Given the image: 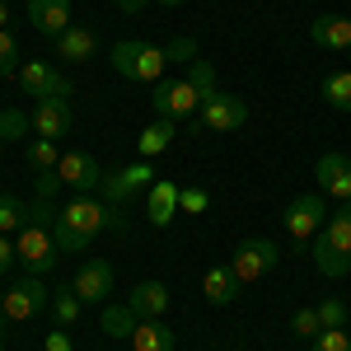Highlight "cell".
I'll return each instance as SVG.
<instances>
[{"label":"cell","mask_w":351,"mask_h":351,"mask_svg":"<svg viewBox=\"0 0 351 351\" xmlns=\"http://www.w3.org/2000/svg\"><path fill=\"white\" fill-rule=\"evenodd\" d=\"M108 230H127V216H122V206L94 202V197H75L52 220V239L61 253H80V248H89V239H99Z\"/></svg>","instance_id":"1"},{"label":"cell","mask_w":351,"mask_h":351,"mask_svg":"<svg viewBox=\"0 0 351 351\" xmlns=\"http://www.w3.org/2000/svg\"><path fill=\"white\" fill-rule=\"evenodd\" d=\"M202 104H206V94H202V89H197L188 75H183V80H169V75H164V80L155 84V94H150V108H155V117H169V122L197 117V112H202Z\"/></svg>","instance_id":"2"},{"label":"cell","mask_w":351,"mask_h":351,"mask_svg":"<svg viewBox=\"0 0 351 351\" xmlns=\"http://www.w3.org/2000/svg\"><path fill=\"white\" fill-rule=\"evenodd\" d=\"M14 253H19V267L28 276H43V271H52V263L61 258V248L52 239V225H38V220H28L24 230L14 234Z\"/></svg>","instance_id":"3"},{"label":"cell","mask_w":351,"mask_h":351,"mask_svg":"<svg viewBox=\"0 0 351 351\" xmlns=\"http://www.w3.org/2000/svg\"><path fill=\"white\" fill-rule=\"evenodd\" d=\"M276 258H281V248H276L271 239H243L225 267L234 271V281H239V286H253V281H263V276L276 267Z\"/></svg>","instance_id":"4"},{"label":"cell","mask_w":351,"mask_h":351,"mask_svg":"<svg viewBox=\"0 0 351 351\" xmlns=\"http://www.w3.org/2000/svg\"><path fill=\"white\" fill-rule=\"evenodd\" d=\"M47 304H52V291L43 286V276H19V281L5 291L0 314H5V319H14V324H24V319H38Z\"/></svg>","instance_id":"5"},{"label":"cell","mask_w":351,"mask_h":351,"mask_svg":"<svg viewBox=\"0 0 351 351\" xmlns=\"http://www.w3.org/2000/svg\"><path fill=\"white\" fill-rule=\"evenodd\" d=\"M14 80H19V89H24L28 99H38V104H43V99H71V80H66L56 66H47V61H24Z\"/></svg>","instance_id":"6"},{"label":"cell","mask_w":351,"mask_h":351,"mask_svg":"<svg viewBox=\"0 0 351 351\" xmlns=\"http://www.w3.org/2000/svg\"><path fill=\"white\" fill-rule=\"evenodd\" d=\"M286 234L295 243H314V234L324 230V220H328V211H324V197L319 192H304V197H295L291 206H286Z\"/></svg>","instance_id":"7"},{"label":"cell","mask_w":351,"mask_h":351,"mask_svg":"<svg viewBox=\"0 0 351 351\" xmlns=\"http://www.w3.org/2000/svg\"><path fill=\"white\" fill-rule=\"evenodd\" d=\"M243 122H248V104H243L239 94H211L206 104H202V112H197V127H206V132H239Z\"/></svg>","instance_id":"8"},{"label":"cell","mask_w":351,"mask_h":351,"mask_svg":"<svg viewBox=\"0 0 351 351\" xmlns=\"http://www.w3.org/2000/svg\"><path fill=\"white\" fill-rule=\"evenodd\" d=\"M56 173H61V183H66V188H75L80 197H94V192L104 188V178H108L89 150H66L61 164H56Z\"/></svg>","instance_id":"9"},{"label":"cell","mask_w":351,"mask_h":351,"mask_svg":"<svg viewBox=\"0 0 351 351\" xmlns=\"http://www.w3.org/2000/svg\"><path fill=\"white\" fill-rule=\"evenodd\" d=\"M150 183H155V169H150V160H141V164H127V169L108 173L99 192H104V202L122 206V202H132L136 192H150Z\"/></svg>","instance_id":"10"},{"label":"cell","mask_w":351,"mask_h":351,"mask_svg":"<svg viewBox=\"0 0 351 351\" xmlns=\"http://www.w3.org/2000/svg\"><path fill=\"white\" fill-rule=\"evenodd\" d=\"M314 178H319V188L332 192L337 202H351V155H342V150H328L324 160L314 164Z\"/></svg>","instance_id":"11"},{"label":"cell","mask_w":351,"mask_h":351,"mask_svg":"<svg viewBox=\"0 0 351 351\" xmlns=\"http://www.w3.org/2000/svg\"><path fill=\"white\" fill-rule=\"evenodd\" d=\"M75 295L84 300V304H104L112 291V263H104V258H94V263H84L80 271H75Z\"/></svg>","instance_id":"12"},{"label":"cell","mask_w":351,"mask_h":351,"mask_svg":"<svg viewBox=\"0 0 351 351\" xmlns=\"http://www.w3.org/2000/svg\"><path fill=\"white\" fill-rule=\"evenodd\" d=\"M178 183H173V178H155V183H150V192H145V216H150V225H155V230H164V225H169V220L178 216Z\"/></svg>","instance_id":"13"},{"label":"cell","mask_w":351,"mask_h":351,"mask_svg":"<svg viewBox=\"0 0 351 351\" xmlns=\"http://www.w3.org/2000/svg\"><path fill=\"white\" fill-rule=\"evenodd\" d=\"M28 24L47 38H61L71 28V0H28Z\"/></svg>","instance_id":"14"},{"label":"cell","mask_w":351,"mask_h":351,"mask_svg":"<svg viewBox=\"0 0 351 351\" xmlns=\"http://www.w3.org/2000/svg\"><path fill=\"white\" fill-rule=\"evenodd\" d=\"M33 132L43 136V141H61V136L71 132V108H66V99H43V104L33 108Z\"/></svg>","instance_id":"15"},{"label":"cell","mask_w":351,"mask_h":351,"mask_svg":"<svg viewBox=\"0 0 351 351\" xmlns=\"http://www.w3.org/2000/svg\"><path fill=\"white\" fill-rule=\"evenodd\" d=\"M309 38H314V47L347 52L351 47V19H342V14H319V19L309 24Z\"/></svg>","instance_id":"16"},{"label":"cell","mask_w":351,"mask_h":351,"mask_svg":"<svg viewBox=\"0 0 351 351\" xmlns=\"http://www.w3.org/2000/svg\"><path fill=\"white\" fill-rule=\"evenodd\" d=\"M169 300L173 295H169L164 281H141L132 295H127V304H132L141 319H164V314H169Z\"/></svg>","instance_id":"17"},{"label":"cell","mask_w":351,"mask_h":351,"mask_svg":"<svg viewBox=\"0 0 351 351\" xmlns=\"http://www.w3.org/2000/svg\"><path fill=\"white\" fill-rule=\"evenodd\" d=\"M127 342H132V351H173L178 347L173 342V328L164 324V319H141Z\"/></svg>","instance_id":"18"},{"label":"cell","mask_w":351,"mask_h":351,"mask_svg":"<svg viewBox=\"0 0 351 351\" xmlns=\"http://www.w3.org/2000/svg\"><path fill=\"white\" fill-rule=\"evenodd\" d=\"M202 295H206V304H216V309L234 304V300H239V281H234V271H230V267H211L206 276H202Z\"/></svg>","instance_id":"19"},{"label":"cell","mask_w":351,"mask_h":351,"mask_svg":"<svg viewBox=\"0 0 351 351\" xmlns=\"http://www.w3.org/2000/svg\"><path fill=\"white\" fill-rule=\"evenodd\" d=\"M94 47H99V43H94V33H89V28H66V33L56 38V56H61V61H71V66H75V61H89Z\"/></svg>","instance_id":"20"},{"label":"cell","mask_w":351,"mask_h":351,"mask_svg":"<svg viewBox=\"0 0 351 351\" xmlns=\"http://www.w3.org/2000/svg\"><path fill=\"white\" fill-rule=\"evenodd\" d=\"M169 141H173V122L169 117H155L145 132L136 136V150H141V160H155V155L169 150Z\"/></svg>","instance_id":"21"},{"label":"cell","mask_w":351,"mask_h":351,"mask_svg":"<svg viewBox=\"0 0 351 351\" xmlns=\"http://www.w3.org/2000/svg\"><path fill=\"white\" fill-rule=\"evenodd\" d=\"M319 239H328L337 253H351V202H342V206H337V211L324 220Z\"/></svg>","instance_id":"22"},{"label":"cell","mask_w":351,"mask_h":351,"mask_svg":"<svg viewBox=\"0 0 351 351\" xmlns=\"http://www.w3.org/2000/svg\"><path fill=\"white\" fill-rule=\"evenodd\" d=\"M136 324H141V314H136L132 304H108V309H104V319H99V328L108 332L112 342L132 337V332H136Z\"/></svg>","instance_id":"23"},{"label":"cell","mask_w":351,"mask_h":351,"mask_svg":"<svg viewBox=\"0 0 351 351\" xmlns=\"http://www.w3.org/2000/svg\"><path fill=\"white\" fill-rule=\"evenodd\" d=\"M314 267L337 281V276H347V271H351V253H337L328 239H319V234H314Z\"/></svg>","instance_id":"24"},{"label":"cell","mask_w":351,"mask_h":351,"mask_svg":"<svg viewBox=\"0 0 351 351\" xmlns=\"http://www.w3.org/2000/svg\"><path fill=\"white\" fill-rule=\"evenodd\" d=\"M164 66H169V52L160 43H141V61H136V80H150L160 84L164 80Z\"/></svg>","instance_id":"25"},{"label":"cell","mask_w":351,"mask_h":351,"mask_svg":"<svg viewBox=\"0 0 351 351\" xmlns=\"http://www.w3.org/2000/svg\"><path fill=\"white\" fill-rule=\"evenodd\" d=\"M80 304H84V300L75 295V286H56V291H52V319H56V328H75Z\"/></svg>","instance_id":"26"},{"label":"cell","mask_w":351,"mask_h":351,"mask_svg":"<svg viewBox=\"0 0 351 351\" xmlns=\"http://www.w3.org/2000/svg\"><path fill=\"white\" fill-rule=\"evenodd\" d=\"M28 225V202L14 192H0V234H19Z\"/></svg>","instance_id":"27"},{"label":"cell","mask_w":351,"mask_h":351,"mask_svg":"<svg viewBox=\"0 0 351 351\" xmlns=\"http://www.w3.org/2000/svg\"><path fill=\"white\" fill-rule=\"evenodd\" d=\"M136 61H141V38H122V43L112 47V71H117L122 80H136Z\"/></svg>","instance_id":"28"},{"label":"cell","mask_w":351,"mask_h":351,"mask_svg":"<svg viewBox=\"0 0 351 351\" xmlns=\"http://www.w3.org/2000/svg\"><path fill=\"white\" fill-rule=\"evenodd\" d=\"M324 99H328L337 112H351V71L328 75V80H324Z\"/></svg>","instance_id":"29"},{"label":"cell","mask_w":351,"mask_h":351,"mask_svg":"<svg viewBox=\"0 0 351 351\" xmlns=\"http://www.w3.org/2000/svg\"><path fill=\"white\" fill-rule=\"evenodd\" d=\"M28 164L38 169V173H47V169H56L61 164V150H56V141H28Z\"/></svg>","instance_id":"30"},{"label":"cell","mask_w":351,"mask_h":351,"mask_svg":"<svg viewBox=\"0 0 351 351\" xmlns=\"http://www.w3.org/2000/svg\"><path fill=\"white\" fill-rule=\"evenodd\" d=\"M19 43H14V33H5L0 28V80H10V75H19Z\"/></svg>","instance_id":"31"},{"label":"cell","mask_w":351,"mask_h":351,"mask_svg":"<svg viewBox=\"0 0 351 351\" xmlns=\"http://www.w3.org/2000/svg\"><path fill=\"white\" fill-rule=\"evenodd\" d=\"M28 127H33V117H24L19 108H0V136L5 141H24Z\"/></svg>","instance_id":"32"},{"label":"cell","mask_w":351,"mask_h":351,"mask_svg":"<svg viewBox=\"0 0 351 351\" xmlns=\"http://www.w3.org/2000/svg\"><path fill=\"white\" fill-rule=\"evenodd\" d=\"M188 80L197 84V89H202V94H206V99H211V94H216V66H211V61H202V56H197V61H188Z\"/></svg>","instance_id":"33"},{"label":"cell","mask_w":351,"mask_h":351,"mask_svg":"<svg viewBox=\"0 0 351 351\" xmlns=\"http://www.w3.org/2000/svg\"><path fill=\"white\" fill-rule=\"evenodd\" d=\"M314 309H319V324L324 328H347V304H342V300L332 295V300H319V304H314Z\"/></svg>","instance_id":"34"},{"label":"cell","mask_w":351,"mask_h":351,"mask_svg":"<svg viewBox=\"0 0 351 351\" xmlns=\"http://www.w3.org/2000/svg\"><path fill=\"white\" fill-rule=\"evenodd\" d=\"M314 351H351V337L342 328H319L314 332Z\"/></svg>","instance_id":"35"},{"label":"cell","mask_w":351,"mask_h":351,"mask_svg":"<svg viewBox=\"0 0 351 351\" xmlns=\"http://www.w3.org/2000/svg\"><path fill=\"white\" fill-rule=\"evenodd\" d=\"M319 309H295V314H291V332H295V337H314V332H319Z\"/></svg>","instance_id":"36"},{"label":"cell","mask_w":351,"mask_h":351,"mask_svg":"<svg viewBox=\"0 0 351 351\" xmlns=\"http://www.w3.org/2000/svg\"><path fill=\"white\" fill-rule=\"evenodd\" d=\"M206 206H211V197H206L202 188H183V192H178V211H192V216H202Z\"/></svg>","instance_id":"37"},{"label":"cell","mask_w":351,"mask_h":351,"mask_svg":"<svg viewBox=\"0 0 351 351\" xmlns=\"http://www.w3.org/2000/svg\"><path fill=\"white\" fill-rule=\"evenodd\" d=\"M164 52H169V61H197V43L192 38H173V43H164Z\"/></svg>","instance_id":"38"},{"label":"cell","mask_w":351,"mask_h":351,"mask_svg":"<svg viewBox=\"0 0 351 351\" xmlns=\"http://www.w3.org/2000/svg\"><path fill=\"white\" fill-rule=\"evenodd\" d=\"M56 192H61V173H56V169H47V173H38V197H43V202H52Z\"/></svg>","instance_id":"39"},{"label":"cell","mask_w":351,"mask_h":351,"mask_svg":"<svg viewBox=\"0 0 351 351\" xmlns=\"http://www.w3.org/2000/svg\"><path fill=\"white\" fill-rule=\"evenodd\" d=\"M14 263H19L14 239H10V234H0V276H5V271H14Z\"/></svg>","instance_id":"40"},{"label":"cell","mask_w":351,"mask_h":351,"mask_svg":"<svg viewBox=\"0 0 351 351\" xmlns=\"http://www.w3.org/2000/svg\"><path fill=\"white\" fill-rule=\"evenodd\" d=\"M43 351H75L71 347V332H66V328H52L47 342H43Z\"/></svg>","instance_id":"41"},{"label":"cell","mask_w":351,"mask_h":351,"mask_svg":"<svg viewBox=\"0 0 351 351\" xmlns=\"http://www.w3.org/2000/svg\"><path fill=\"white\" fill-rule=\"evenodd\" d=\"M112 5H117V10H122V14H141V10H145V5H150V0H112Z\"/></svg>","instance_id":"42"},{"label":"cell","mask_w":351,"mask_h":351,"mask_svg":"<svg viewBox=\"0 0 351 351\" xmlns=\"http://www.w3.org/2000/svg\"><path fill=\"white\" fill-rule=\"evenodd\" d=\"M0 28H10V5L0 0Z\"/></svg>","instance_id":"43"},{"label":"cell","mask_w":351,"mask_h":351,"mask_svg":"<svg viewBox=\"0 0 351 351\" xmlns=\"http://www.w3.org/2000/svg\"><path fill=\"white\" fill-rule=\"evenodd\" d=\"M150 5H183V0H150Z\"/></svg>","instance_id":"44"},{"label":"cell","mask_w":351,"mask_h":351,"mask_svg":"<svg viewBox=\"0 0 351 351\" xmlns=\"http://www.w3.org/2000/svg\"><path fill=\"white\" fill-rule=\"evenodd\" d=\"M0 347H5V324H0Z\"/></svg>","instance_id":"45"},{"label":"cell","mask_w":351,"mask_h":351,"mask_svg":"<svg viewBox=\"0 0 351 351\" xmlns=\"http://www.w3.org/2000/svg\"><path fill=\"white\" fill-rule=\"evenodd\" d=\"M0 304H5V291H0Z\"/></svg>","instance_id":"46"},{"label":"cell","mask_w":351,"mask_h":351,"mask_svg":"<svg viewBox=\"0 0 351 351\" xmlns=\"http://www.w3.org/2000/svg\"><path fill=\"white\" fill-rule=\"evenodd\" d=\"M0 145H5V136H0Z\"/></svg>","instance_id":"47"}]
</instances>
